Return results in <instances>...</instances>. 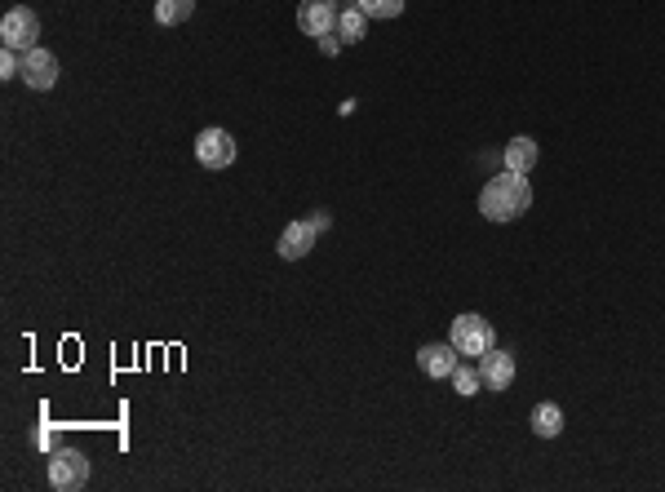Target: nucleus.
I'll list each match as a JSON object with an SVG mask.
<instances>
[{
    "label": "nucleus",
    "mask_w": 665,
    "mask_h": 492,
    "mask_svg": "<svg viewBox=\"0 0 665 492\" xmlns=\"http://www.w3.org/2000/svg\"><path fill=\"white\" fill-rule=\"evenodd\" d=\"M0 45L18 49V54H32V49L40 45V18L27 5L9 9V14L0 18Z\"/></svg>",
    "instance_id": "nucleus-3"
},
{
    "label": "nucleus",
    "mask_w": 665,
    "mask_h": 492,
    "mask_svg": "<svg viewBox=\"0 0 665 492\" xmlns=\"http://www.w3.org/2000/svg\"><path fill=\"white\" fill-rule=\"evenodd\" d=\"M368 32V14L360 9V0L355 5H342V14H337V36H342V45H360Z\"/></svg>",
    "instance_id": "nucleus-12"
},
{
    "label": "nucleus",
    "mask_w": 665,
    "mask_h": 492,
    "mask_svg": "<svg viewBox=\"0 0 665 492\" xmlns=\"http://www.w3.org/2000/svg\"><path fill=\"white\" fill-rule=\"evenodd\" d=\"M49 484L58 492H76L89 484V457L76 453V448H63V453H54L49 461Z\"/></svg>",
    "instance_id": "nucleus-4"
},
{
    "label": "nucleus",
    "mask_w": 665,
    "mask_h": 492,
    "mask_svg": "<svg viewBox=\"0 0 665 492\" xmlns=\"http://www.w3.org/2000/svg\"><path fill=\"white\" fill-rule=\"evenodd\" d=\"M448 342L457 346V351L462 355H488L497 346V333H493V324L484 320V315H475V311H466V315H457L453 320V337H448Z\"/></svg>",
    "instance_id": "nucleus-2"
},
{
    "label": "nucleus",
    "mask_w": 665,
    "mask_h": 492,
    "mask_svg": "<svg viewBox=\"0 0 665 492\" xmlns=\"http://www.w3.org/2000/svg\"><path fill=\"white\" fill-rule=\"evenodd\" d=\"M360 9L368 18H399L404 14V0H360Z\"/></svg>",
    "instance_id": "nucleus-16"
},
{
    "label": "nucleus",
    "mask_w": 665,
    "mask_h": 492,
    "mask_svg": "<svg viewBox=\"0 0 665 492\" xmlns=\"http://www.w3.org/2000/svg\"><path fill=\"white\" fill-rule=\"evenodd\" d=\"M320 54H324V58H337V54H342V36H337V32L320 36Z\"/></svg>",
    "instance_id": "nucleus-18"
},
{
    "label": "nucleus",
    "mask_w": 665,
    "mask_h": 492,
    "mask_svg": "<svg viewBox=\"0 0 665 492\" xmlns=\"http://www.w3.org/2000/svg\"><path fill=\"white\" fill-rule=\"evenodd\" d=\"M23 80H27V89H36V94L54 89L58 85V58L36 45L32 54H23Z\"/></svg>",
    "instance_id": "nucleus-8"
},
{
    "label": "nucleus",
    "mask_w": 665,
    "mask_h": 492,
    "mask_svg": "<svg viewBox=\"0 0 665 492\" xmlns=\"http://www.w3.org/2000/svg\"><path fill=\"white\" fill-rule=\"evenodd\" d=\"M196 14V0H156V23L160 27H178Z\"/></svg>",
    "instance_id": "nucleus-14"
},
{
    "label": "nucleus",
    "mask_w": 665,
    "mask_h": 492,
    "mask_svg": "<svg viewBox=\"0 0 665 492\" xmlns=\"http://www.w3.org/2000/svg\"><path fill=\"white\" fill-rule=\"evenodd\" d=\"M453 386H457V395H462V399H470V395L484 391V377H479V368H462V364H457Z\"/></svg>",
    "instance_id": "nucleus-15"
},
{
    "label": "nucleus",
    "mask_w": 665,
    "mask_h": 492,
    "mask_svg": "<svg viewBox=\"0 0 665 492\" xmlns=\"http://www.w3.org/2000/svg\"><path fill=\"white\" fill-rule=\"evenodd\" d=\"M532 435H537V439H559V435H564V408H559V404H537V408H532Z\"/></svg>",
    "instance_id": "nucleus-11"
},
{
    "label": "nucleus",
    "mask_w": 665,
    "mask_h": 492,
    "mask_svg": "<svg viewBox=\"0 0 665 492\" xmlns=\"http://www.w3.org/2000/svg\"><path fill=\"white\" fill-rule=\"evenodd\" d=\"M315 235H320V227H315L311 218L289 222V227L280 231V244H275V253H280L284 262H298V258H306V253L315 249Z\"/></svg>",
    "instance_id": "nucleus-7"
},
{
    "label": "nucleus",
    "mask_w": 665,
    "mask_h": 492,
    "mask_svg": "<svg viewBox=\"0 0 665 492\" xmlns=\"http://www.w3.org/2000/svg\"><path fill=\"white\" fill-rule=\"evenodd\" d=\"M532 209V187H528V173H497L488 178V187L479 191V213L488 222H515Z\"/></svg>",
    "instance_id": "nucleus-1"
},
{
    "label": "nucleus",
    "mask_w": 665,
    "mask_h": 492,
    "mask_svg": "<svg viewBox=\"0 0 665 492\" xmlns=\"http://www.w3.org/2000/svg\"><path fill=\"white\" fill-rule=\"evenodd\" d=\"M0 76L5 80L23 76V54H18V49H0Z\"/></svg>",
    "instance_id": "nucleus-17"
},
{
    "label": "nucleus",
    "mask_w": 665,
    "mask_h": 492,
    "mask_svg": "<svg viewBox=\"0 0 665 492\" xmlns=\"http://www.w3.org/2000/svg\"><path fill=\"white\" fill-rule=\"evenodd\" d=\"M457 346L453 342H431V346H422L417 351V364H422V373L426 377H453L457 373Z\"/></svg>",
    "instance_id": "nucleus-10"
},
{
    "label": "nucleus",
    "mask_w": 665,
    "mask_h": 492,
    "mask_svg": "<svg viewBox=\"0 0 665 492\" xmlns=\"http://www.w3.org/2000/svg\"><path fill=\"white\" fill-rule=\"evenodd\" d=\"M532 164H537V142H532L528 133L510 138L506 142V169L510 173H532Z\"/></svg>",
    "instance_id": "nucleus-13"
},
{
    "label": "nucleus",
    "mask_w": 665,
    "mask_h": 492,
    "mask_svg": "<svg viewBox=\"0 0 665 492\" xmlns=\"http://www.w3.org/2000/svg\"><path fill=\"white\" fill-rule=\"evenodd\" d=\"M196 160L204 164V169H231L235 164V138L227 129H200Z\"/></svg>",
    "instance_id": "nucleus-6"
},
{
    "label": "nucleus",
    "mask_w": 665,
    "mask_h": 492,
    "mask_svg": "<svg viewBox=\"0 0 665 492\" xmlns=\"http://www.w3.org/2000/svg\"><path fill=\"white\" fill-rule=\"evenodd\" d=\"M479 377H484V386L493 395L501 391H510V382H515V355L510 351H488V355H479Z\"/></svg>",
    "instance_id": "nucleus-9"
},
{
    "label": "nucleus",
    "mask_w": 665,
    "mask_h": 492,
    "mask_svg": "<svg viewBox=\"0 0 665 492\" xmlns=\"http://www.w3.org/2000/svg\"><path fill=\"white\" fill-rule=\"evenodd\" d=\"M337 14H342V5H337V0H302V5H298V27H302V36L320 40V36L337 32Z\"/></svg>",
    "instance_id": "nucleus-5"
}]
</instances>
